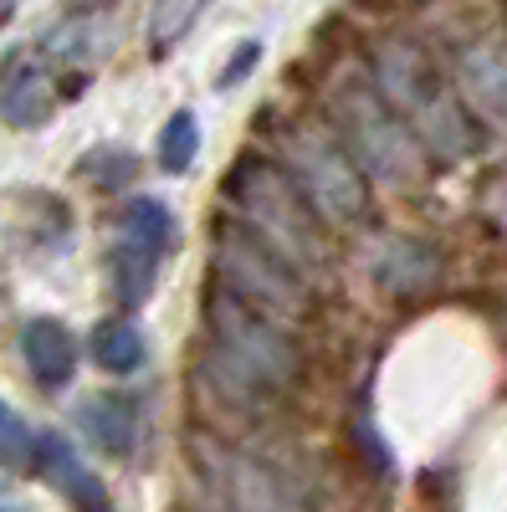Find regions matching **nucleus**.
Returning <instances> with one entry per match:
<instances>
[{"label":"nucleus","instance_id":"12","mask_svg":"<svg viewBox=\"0 0 507 512\" xmlns=\"http://www.w3.org/2000/svg\"><path fill=\"white\" fill-rule=\"evenodd\" d=\"M88 354L98 369L108 374H134L144 364V333L129 323V318H103L93 333H88Z\"/></svg>","mask_w":507,"mask_h":512},{"label":"nucleus","instance_id":"3","mask_svg":"<svg viewBox=\"0 0 507 512\" xmlns=\"http://www.w3.org/2000/svg\"><path fill=\"white\" fill-rule=\"evenodd\" d=\"M231 195L246 210V226L262 231L292 267H298L308 282L318 277V267L328 262V236L313 200L298 190V180L282 175L267 159H241L231 169Z\"/></svg>","mask_w":507,"mask_h":512},{"label":"nucleus","instance_id":"4","mask_svg":"<svg viewBox=\"0 0 507 512\" xmlns=\"http://www.w3.org/2000/svg\"><path fill=\"white\" fill-rule=\"evenodd\" d=\"M333 118L344 128L349 149L369 175L390 180V185H415L420 180V139L410 134V123L390 108V98L364 77H344L333 88Z\"/></svg>","mask_w":507,"mask_h":512},{"label":"nucleus","instance_id":"20","mask_svg":"<svg viewBox=\"0 0 507 512\" xmlns=\"http://www.w3.org/2000/svg\"><path fill=\"white\" fill-rule=\"evenodd\" d=\"M262 62V41H241V47H236V57L226 62V72H221V88H236V82L251 72V67H257Z\"/></svg>","mask_w":507,"mask_h":512},{"label":"nucleus","instance_id":"19","mask_svg":"<svg viewBox=\"0 0 507 512\" xmlns=\"http://www.w3.org/2000/svg\"><path fill=\"white\" fill-rule=\"evenodd\" d=\"M461 72H467V77L477 82L487 103H497V108L507 113V67H502V62H492V57L472 52V57H467V67H461Z\"/></svg>","mask_w":507,"mask_h":512},{"label":"nucleus","instance_id":"22","mask_svg":"<svg viewBox=\"0 0 507 512\" xmlns=\"http://www.w3.org/2000/svg\"><path fill=\"white\" fill-rule=\"evenodd\" d=\"M0 512H26L21 502H11V497H0Z\"/></svg>","mask_w":507,"mask_h":512},{"label":"nucleus","instance_id":"17","mask_svg":"<svg viewBox=\"0 0 507 512\" xmlns=\"http://www.w3.org/2000/svg\"><path fill=\"white\" fill-rule=\"evenodd\" d=\"M195 154H200V123H195V113H169V123L159 128V169L164 175H185V169L195 164Z\"/></svg>","mask_w":507,"mask_h":512},{"label":"nucleus","instance_id":"21","mask_svg":"<svg viewBox=\"0 0 507 512\" xmlns=\"http://www.w3.org/2000/svg\"><path fill=\"white\" fill-rule=\"evenodd\" d=\"M16 6H21V0H0V21H11V16H16Z\"/></svg>","mask_w":507,"mask_h":512},{"label":"nucleus","instance_id":"13","mask_svg":"<svg viewBox=\"0 0 507 512\" xmlns=\"http://www.w3.org/2000/svg\"><path fill=\"white\" fill-rule=\"evenodd\" d=\"M118 241H134L154 256H164L175 246V216H169V205L154 200V195H134L123 205V226H118Z\"/></svg>","mask_w":507,"mask_h":512},{"label":"nucleus","instance_id":"16","mask_svg":"<svg viewBox=\"0 0 507 512\" xmlns=\"http://www.w3.org/2000/svg\"><path fill=\"white\" fill-rule=\"evenodd\" d=\"M205 6L210 0H154V11H149V47H154V57H164L175 41H185Z\"/></svg>","mask_w":507,"mask_h":512},{"label":"nucleus","instance_id":"10","mask_svg":"<svg viewBox=\"0 0 507 512\" xmlns=\"http://www.w3.org/2000/svg\"><path fill=\"white\" fill-rule=\"evenodd\" d=\"M41 477H47L77 512H113V497H108V487L88 472V466L77 461V451L67 446V436H57V431H41V466H36Z\"/></svg>","mask_w":507,"mask_h":512},{"label":"nucleus","instance_id":"5","mask_svg":"<svg viewBox=\"0 0 507 512\" xmlns=\"http://www.w3.org/2000/svg\"><path fill=\"white\" fill-rule=\"evenodd\" d=\"M287 164H292V180L298 190L313 200V210L323 221H364L369 216V185L359 175V164L349 159V149L338 144L328 128L318 123H292L287 128Z\"/></svg>","mask_w":507,"mask_h":512},{"label":"nucleus","instance_id":"6","mask_svg":"<svg viewBox=\"0 0 507 512\" xmlns=\"http://www.w3.org/2000/svg\"><path fill=\"white\" fill-rule=\"evenodd\" d=\"M216 272L236 297H246V303H257L267 313H308V303H313L308 277L251 226L216 231Z\"/></svg>","mask_w":507,"mask_h":512},{"label":"nucleus","instance_id":"7","mask_svg":"<svg viewBox=\"0 0 507 512\" xmlns=\"http://www.w3.org/2000/svg\"><path fill=\"white\" fill-rule=\"evenodd\" d=\"M195 451L210 472V487H216V512H303L298 492L267 461L226 446H205V441Z\"/></svg>","mask_w":507,"mask_h":512},{"label":"nucleus","instance_id":"8","mask_svg":"<svg viewBox=\"0 0 507 512\" xmlns=\"http://www.w3.org/2000/svg\"><path fill=\"white\" fill-rule=\"evenodd\" d=\"M57 113V82L52 67L31 47H11L0 57V118L11 128H41Z\"/></svg>","mask_w":507,"mask_h":512},{"label":"nucleus","instance_id":"2","mask_svg":"<svg viewBox=\"0 0 507 512\" xmlns=\"http://www.w3.org/2000/svg\"><path fill=\"white\" fill-rule=\"evenodd\" d=\"M374 82H379V93L390 98V108L410 123L420 149H431L446 164L477 154V123L467 118V108L451 93L441 67L420 52L415 41H385V47L374 52Z\"/></svg>","mask_w":507,"mask_h":512},{"label":"nucleus","instance_id":"15","mask_svg":"<svg viewBox=\"0 0 507 512\" xmlns=\"http://www.w3.org/2000/svg\"><path fill=\"white\" fill-rule=\"evenodd\" d=\"M0 466L16 472V477H26V472H36V466H41V436L31 431V425L6 400H0Z\"/></svg>","mask_w":507,"mask_h":512},{"label":"nucleus","instance_id":"11","mask_svg":"<svg viewBox=\"0 0 507 512\" xmlns=\"http://www.w3.org/2000/svg\"><path fill=\"white\" fill-rule=\"evenodd\" d=\"M77 425L108 456H129L134 441H139V415H134V405L123 395H88L77 405Z\"/></svg>","mask_w":507,"mask_h":512},{"label":"nucleus","instance_id":"18","mask_svg":"<svg viewBox=\"0 0 507 512\" xmlns=\"http://www.w3.org/2000/svg\"><path fill=\"white\" fill-rule=\"evenodd\" d=\"M134 154H123V149H113V144H103V149H93L88 159L77 164V175H88L93 185H103V190H123L134 180Z\"/></svg>","mask_w":507,"mask_h":512},{"label":"nucleus","instance_id":"1","mask_svg":"<svg viewBox=\"0 0 507 512\" xmlns=\"http://www.w3.org/2000/svg\"><path fill=\"white\" fill-rule=\"evenodd\" d=\"M205 328L216 338V369L236 400H272L287 384H298L303 374L298 344L226 282L205 287Z\"/></svg>","mask_w":507,"mask_h":512},{"label":"nucleus","instance_id":"14","mask_svg":"<svg viewBox=\"0 0 507 512\" xmlns=\"http://www.w3.org/2000/svg\"><path fill=\"white\" fill-rule=\"evenodd\" d=\"M154 277H159V256L134 246V241H118L113 246V292L123 308H139L144 297L154 292Z\"/></svg>","mask_w":507,"mask_h":512},{"label":"nucleus","instance_id":"9","mask_svg":"<svg viewBox=\"0 0 507 512\" xmlns=\"http://www.w3.org/2000/svg\"><path fill=\"white\" fill-rule=\"evenodd\" d=\"M21 354H26V374L52 395L67 390L72 374H77V338L57 318H31L21 328Z\"/></svg>","mask_w":507,"mask_h":512}]
</instances>
